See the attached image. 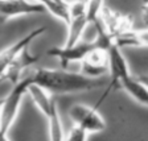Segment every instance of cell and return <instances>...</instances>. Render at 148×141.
<instances>
[{"mask_svg":"<svg viewBox=\"0 0 148 141\" xmlns=\"http://www.w3.org/2000/svg\"><path fill=\"white\" fill-rule=\"evenodd\" d=\"M32 84L46 90L49 94H73V92L90 91L103 87L105 79H91L81 73H70L62 69H37L29 75Z\"/></svg>","mask_w":148,"mask_h":141,"instance_id":"cell-1","label":"cell"},{"mask_svg":"<svg viewBox=\"0 0 148 141\" xmlns=\"http://www.w3.org/2000/svg\"><path fill=\"white\" fill-rule=\"evenodd\" d=\"M31 84V79L28 75L27 78L20 79L17 83H15L11 92L5 98H3V104L0 108V131L5 135H8L9 129L12 128L13 123L17 119L23 98L27 94L28 87Z\"/></svg>","mask_w":148,"mask_h":141,"instance_id":"cell-2","label":"cell"},{"mask_svg":"<svg viewBox=\"0 0 148 141\" xmlns=\"http://www.w3.org/2000/svg\"><path fill=\"white\" fill-rule=\"evenodd\" d=\"M73 127L82 129L89 133H98L106 129V121L99 114L97 107H90L86 104H74L69 110Z\"/></svg>","mask_w":148,"mask_h":141,"instance_id":"cell-3","label":"cell"},{"mask_svg":"<svg viewBox=\"0 0 148 141\" xmlns=\"http://www.w3.org/2000/svg\"><path fill=\"white\" fill-rule=\"evenodd\" d=\"M108 73H110V80H108V86L106 89V91L103 92V95L101 96V99L98 100V103L95 104L97 108H99V106L102 104V101L105 100L108 96L112 90L119 89L120 82L127 78L128 75H131L128 69V63L127 59L124 58L123 53L120 50L119 46H116L115 44L111 45V48L108 49Z\"/></svg>","mask_w":148,"mask_h":141,"instance_id":"cell-4","label":"cell"},{"mask_svg":"<svg viewBox=\"0 0 148 141\" xmlns=\"http://www.w3.org/2000/svg\"><path fill=\"white\" fill-rule=\"evenodd\" d=\"M70 21L68 24V37L64 44V48H71L77 45L82 38L83 32L89 27L90 20L87 17V3L75 1L70 3Z\"/></svg>","mask_w":148,"mask_h":141,"instance_id":"cell-5","label":"cell"},{"mask_svg":"<svg viewBox=\"0 0 148 141\" xmlns=\"http://www.w3.org/2000/svg\"><path fill=\"white\" fill-rule=\"evenodd\" d=\"M97 48H99V45L95 40L90 41V42L85 41V42H78L77 45L71 46V48H64V46H61V48H52V49L48 50V55L56 57L60 61V63H61L62 70H65L69 66V63H71V62H79L81 63Z\"/></svg>","mask_w":148,"mask_h":141,"instance_id":"cell-6","label":"cell"},{"mask_svg":"<svg viewBox=\"0 0 148 141\" xmlns=\"http://www.w3.org/2000/svg\"><path fill=\"white\" fill-rule=\"evenodd\" d=\"M46 31V27H40L32 31L31 33H28L25 37H23L21 40H18L17 42H15L13 45H11L9 48L4 49L3 52H0V82L4 80V75H5L7 70L9 69V66L12 65V62L15 61V58L17 57L24 49H27L29 44L36 38V37L41 36L44 32Z\"/></svg>","mask_w":148,"mask_h":141,"instance_id":"cell-7","label":"cell"},{"mask_svg":"<svg viewBox=\"0 0 148 141\" xmlns=\"http://www.w3.org/2000/svg\"><path fill=\"white\" fill-rule=\"evenodd\" d=\"M108 71V52L103 49H94L81 62V74L91 79H101Z\"/></svg>","mask_w":148,"mask_h":141,"instance_id":"cell-8","label":"cell"},{"mask_svg":"<svg viewBox=\"0 0 148 141\" xmlns=\"http://www.w3.org/2000/svg\"><path fill=\"white\" fill-rule=\"evenodd\" d=\"M42 3H29V1H1L0 0V22H5L9 18L18 16L40 15L45 13Z\"/></svg>","mask_w":148,"mask_h":141,"instance_id":"cell-9","label":"cell"},{"mask_svg":"<svg viewBox=\"0 0 148 141\" xmlns=\"http://www.w3.org/2000/svg\"><path fill=\"white\" fill-rule=\"evenodd\" d=\"M27 92L31 95V99L33 100L36 108L40 111V114L44 115L45 117L49 116L50 111L57 104L56 99L52 98V94H49L46 90L41 89V87L36 86V84H31V86L28 87Z\"/></svg>","mask_w":148,"mask_h":141,"instance_id":"cell-10","label":"cell"},{"mask_svg":"<svg viewBox=\"0 0 148 141\" xmlns=\"http://www.w3.org/2000/svg\"><path fill=\"white\" fill-rule=\"evenodd\" d=\"M119 87L123 89L134 100L138 101L139 104L148 107V90L134 75H128L127 78H124L120 82Z\"/></svg>","mask_w":148,"mask_h":141,"instance_id":"cell-11","label":"cell"},{"mask_svg":"<svg viewBox=\"0 0 148 141\" xmlns=\"http://www.w3.org/2000/svg\"><path fill=\"white\" fill-rule=\"evenodd\" d=\"M46 119H48V129H49V141H65V131L57 104L53 107Z\"/></svg>","mask_w":148,"mask_h":141,"instance_id":"cell-12","label":"cell"},{"mask_svg":"<svg viewBox=\"0 0 148 141\" xmlns=\"http://www.w3.org/2000/svg\"><path fill=\"white\" fill-rule=\"evenodd\" d=\"M42 5L46 12H49L56 18L61 20L68 27L69 21H70V11H69L70 3H66V1H44Z\"/></svg>","mask_w":148,"mask_h":141,"instance_id":"cell-13","label":"cell"},{"mask_svg":"<svg viewBox=\"0 0 148 141\" xmlns=\"http://www.w3.org/2000/svg\"><path fill=\"white\" fill-rule=\"evenodd\" d=\"M65 141H87V133L77 127H73L68 136H65Z\"/></svg>","mask_w":148,"mask_h":141,"instance_id":"cell-14","label":"cell"},{"mask_svg":"<svg viewBox=\"0 0 148 141\" xmlns=\"http://www.w3.org/2000/svg\"><path fill=\"white\" fill-rule=\"evenodd\" d=\"M142 18L144 25L148 28V3H144L142 5Z\"/></svg>","mask_w":148,"mask_h":141,"instance_id":"cell-15","label":"cell"},{"mask_svg":"<svg viewBox=\"0 0 148 141\" xmlns=\"http://www.w3.org/2000/svg\"><path fill=\"white\" fill-rule=\"evenodd\" d=\"M135 78H136V79H138L140 83H142V84L145 87V89L148 90V75H138V77H135Z\"/></svg>","mask_w":148,"mask_h":141,"instance_id":"cell-16","label":"cell"},{"mask_svg":"<svg viewBox=\"0 0 148 141\" xmlns=\"http://www.w3.org/2000/svg\"><path fill=\"white\" fill-rule=\"evenodd\" d=\"M0 141H11V140H9L8 135H5V133H3L0 131Z\"/></svg>","mask_w":148,"mask_h":141,"instance_id":"cell-17","label":"cell"},{"mask_svg":"<svg viewBox=\"0 0 148 141\" xmlns=\"http://www.w3.org/2000/svg\"><path fill=\"white\" fill-rule=\"evenodd\" d=\"M1 104H3V99H0V108H1Z\"/></svg>","mask_w":148,"mask_h":141,"instance_id":"cell-18","label":"cell"}]
</instances>
